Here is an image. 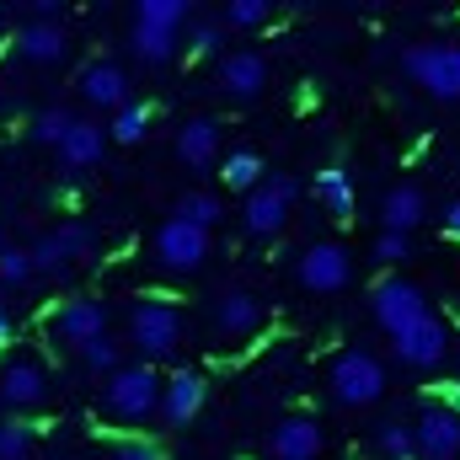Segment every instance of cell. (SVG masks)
Returning a JSON list of instances; mask_svg holds the SVG:
<instances>
[{
    "instance_id": "22",
    "label": "cell",
    "mask_w": 460,
    "mask_h": 460,
    "mask_svg": "<svg viewBox=\"0 0 460 460\" xmlns=\"http://www.w3.org/2000/svg\"><path fill=\"white\" fill-rule=\"evenodd\" d=\"M423 215H429V199H423V188H412V182H396L391 193H385V204H380V220L391 235H412V230L423 226Z\"/></svg>"
},
{
    "instance_id": "5",
    "label": "cell",
    "mask_w": 460,
    "mask_h": 460,
    "mask_svg": "<svg viewBox=\"0 0 460 460\" xmlns=\"http://www.w3.org/2000/svg\"><path fill=\"white\" fill-rule=\"evenodd\" d=\"M327 391L338 407H375L385 396V364L369 348H343L327 364Z\"/></svg>"
},
{
    "instance_id": "3",
    "label": "cell",
    "mask_w": 460,
    "mask_h": 460,
    "mask_svg": "<svg viewBox=\"0 0 460 460\" xmlns=\"http://www.w3.org/2000/svg\"><path fill=\"white\" fill-rule=\"evenodd\" d=\"M0 402L11 407V418H38L54 402V369L43 353H5L0 358Z\"/></svg>"
},
{
    "instance_id": "15",
    "label": "cell",
    "mask_w": 460,
    "mask_h": 460,
    "mask_svg": "<svg viewBox=\"0 0 460 460\" xmlns=\"http://www.w3.org/2000/svg\"><path fill=\"white\" fill-rule=\"evenodd\" d=\"M215 75H220V92L235 97V102H252V97L268 92V59L257 49H230V54H220Z\"/></svg>"
},
{
    "instance_id": "18",
    "label": "cell",
    "mask_w": 460,
    "mask_h": 460,
    "mask_svg": "<svg viewBox=\"0 0 460 460\" xmlns=\"http://www.w3.org/2000/svg\"><path fill=\"white\" fill-rule=\"evenodd\" d=\"M54 150H59V166L65 172H92L108 155V128L97 118H70V128H65V139Z\"/></svg>"
},
{
    "instance_id": "25",
    "label": "cell",
    "mask_w": 460,
    "mask_h": 460,
    "mask_svg": "<svg viewBox=\"0 0 460 460\" xmlns=\"http://www.w3.org/2000/svg\"><path fill=\"white\" fill-rule=\"evenodd\" d=\"M220 182H226L230 193H252L262 182V155L257 150H230L226 161H220Z\"/></svg>"
},
{
    "instance_id": "16",
    "label": "cell",
    "mask_w": 460,
    "mask_h": 460,
    "mask_svg": "<svg viewBox=\"0 0 460 460\" xmlns=\"http://www.w3.org/2000/svg\"><path fill=\"white\" fill-rule=\"evenodd\" d=\"M322 445L327 439H322V423L311 412H289V418H279L268 429V456L273 460H316Z\"/></svg>"
},
{
    "instance_id": "12",
    "label": "cell",
    "mask_w": 460,
    "mask_h": 460,
    "mask_svg": "<svg viewBox=\"0 0 460 460\" xmlns=\"http://www.w3.org/2000/svg\"><path fill=\"white\" fill-rule=\"evenodd\" d=\"M391 353H396L407 369H434V364H445V353H450V327L429 311L423 322H412V327H402V332L391 338Z\"/></svg>"
},
{
    "instance_id": "31",
    "label": "cell",
    "mask_w": 460,
    "mask_h": 460,
    "mask_svg": "<svg viewBox=\"0 0 460 460\" xmlns=\"http://www.w3.org/2000/svg\"><path fill=\"white\" fill-rule=\"evenodd\" d=\"M220 199L215 193H182L177 199V220H188V226H199V230H215L220 226Z\"/></svg>"
},
{
    "instance_id": "23",
    "label": "cell",
    "mask_w": 460,
    "mask_h": 460,
    "mask_svg": "<svg viewBox=\"0 0 460 460\" xmlns=\"http://www.w3.org/2000/svg\"><path fill=\"white\" fill-rule=\"evenodd\" d=\"M316 199L332 220H353V182H348L343 166H322L316 172Z\"/></svg>"
},
{
    "instance_id": "21",
    "label": "cell",
    "mask_w": 460,
    "mask_h": 460,
    "mask_svg": "<svg viewBox=\"0 0 460 460\" xmlns=\"http://www.w3.org/2000/svg\"><path fill=\"white\" fill-rule=\"evenodd\" d=\"M177 155L193 166V172H209L220 161V123L215 118H188L177 128Z\"/></svg>"
},
{
    "instance_id": "24",
    "label": "cell",
    "mask_w": 460,
    "mask_h": 460,
    "mask_svg": "<svg viewBox=\"0 0 460 460\" xmlns=\"http://www.w3.org/2000/svg\"><path fill=\"white\" fill-rule=\"evenodd\" d=\"M134 22L139 27H155V32H182L193 22V5L188 0H139L134 5Z\"/></svg>"
},
{
    "instance_id": "38",
    "label": "cell",
    "mask_w": 460,
    "mask_h": 460,
    "mask_svg": "<svg viewBox=\"0 0 460 460\" xmlns=\"http://www.w3.org/2000/svg\"><path fill=\"white\" fill-rule=\"evenodd\" d=\"M445 235L460 241V199H456V204H445Z\"/></svg>"
},
{
    "instance_id": "6",
    "label": "cell",
    "mask_w": 460,
    "mask_h": 460,
    "mask_svg": "<svg viewBox=\"0 0 460 460\" xmlns=\"http://www.w3.org/2000/svg\"><path fill=\"white\" fill-rule=\"evenodd\" d=\"M402 70L434 102H460V43H412L402 54Z\"/></svg>"
},
{
    "instance_id": "41",
    "label": "cell",
    "mask_w": 460,
    "mask_h": 460,
    "mask_svg": "<svg viewBox=\"0 0 460 460\" xmlns=\"http://www.w3.org/2000/svg\"><path fill=\"white\" fill-rule=\"evenodd\" d=\"M0 252H5V241H0Z\"/></svg>"
},
{
    "instance_id": "27",
    "label": "cell",
    "mask_w": 460,
    "mask_h": 460,
    "mask_svg": "<svg viewBox=\"0 0 460 460\" xmlns=\"http://www.w3.org/2000/svg\"><path fill=\"white\" fill-rule=\"evenodd\" d=\"M268 22H273V5L268 0H226V11H220V27L226 32H257Z\"/></svg>"
},
{
    "instance_id": "19",
    "label": "cell",
    "mask_w": 460,
    "mask_h": 460,
    "mask_svg": "<svg viewBox=\"0 0 460 460\" xmlns=\"http://www.w3.org/2000/svg\"><path fill=\"white\" fill-rule=\"evenodd\" d=\"M204 396H209V380H204L199 369H177V375H166V385H161V418H166L172 429H188V423L204 412Z\"/></svg>"
},
{
    "instance_id": "26",
    "label": "cell",
    "mask_w": 460,
    "mask_h": 460,
    "mask_svg": "<svg viewBox=\"0 0 460 460\" xmlns=\"http://www.w3.org/2000/svg\"><path fill=\"white\" fill-rule=\"evenodd\" d=\"M150 123H155V108L150 102H123L108 123V134H113V145H139L145 134H150Z\"/></svg>"
},
{
    "instance_id": "13",
    "label": "cell",
    "mask_w": 460,
    "mask_h": 460,
    "mask_svg": "<svg viewBox=\"0 0 460 460\" xmlns=\"http://www.w3.org/2000/svg\"><path fill=\"white\" fill-rule=\"evenodd\" d=\"M86 252H92V230L81 226V220H70V226L49 230V235H38V241L27 246V257H32V273H65V268H75Z\"/></svg>"
},
{
    "instance_id": "11",
    "label": "cell",
    "mask_w": 460,
    "mask_h": 460,
    "mask_svg": "<svg viewBox=\"0 0 460 460\" xmlns=\"http://www.w3.org/2000/svg\"><path fill=\"white\" fill-rule=\"evenodd\" d=\"M412 456L418 460H460V412L445 402H429L412 423Z\"/></svg>"
},
{
    "instance_id": "1",
    "label": "cell",
    "mask_w": 460,
    "mask_h": 460,
    "mask_svg": "<svg viewBox=\"0 0 460 460\" xmlns=\"http://www.w3.org/2000/svg\"><path fill=\"white\" fill-rule=\"evenodd\" d=\"M161 385H166V375L155 364H139V358L123 364L97 385V418L118 423V429H145L161 412Z\"/></svg>"
},
{
    "instance_id": "20",
    "label": "cell",
    "mask_w": 460,
    "mask_h": 460,
    "mask_svg": "<svg viewBox=\"0 0 460 460\" xmlns=\"http://www.w3.org/2000/svg\"><path fill=\"white\" fill-rule=\"evenodd\" d=\"M65 49H70L65 22H22L16 27V59H27V65H59Z\"/></svg>"
},
{
    "instance_id": "2",
    "label": "cell",
    "mask_w": 460,
    "mask_h": 460,
    "mask_svg": "<svg viewBox=\"0 0 460 460\" xmlns=\"http://www.w3.org/2000/svg\"><path fill=\"white\" fill-rule=\"evenodd\" d=\"M182 332H188V322H182V311L172 305V300H134L128 305V348L139 353V364H166L177 348H182Z\"/></svg>"
},
{
    "instance_id": "10",
    "label": "cell",
    "mask_w": 460,
    "mask_h": 460,
    "mask_svg": "<svg viewBox=\"0 0 460 460\" xmlns=\"http://www.w3.org/2000/svg\"><path fill=\"white\" fill-rule=\"evenodd\" d=\"M295 273H300V284H305L311 295H338V289L353 284V257H348L343 241H311V246L300 252Z\"/></svg>"
},
{
    "instance_id": "36",
    "label": "cell",
    "mask_w": 460,
    "mask_h": 460,
    "mask_svg": "<svg viewBox=\"0 0 460 460\" xmlns=\"http://www.w3.org/2000/svg\"><path fill=\"white\" fill-rule=\"evenodd\" d=\"M27 279H32L27 246H5V252H0V284H27Z\"/></svg>"
},
{
    "instance_id": "29",
    "label": "cell",
    "mask_w": 460,
    "mask_h": 460,
    "mask_svg": "<svg viewBox=\"0 0 460 460\" xmlns=\"http://www.w3.org/2000/svg\"><path fill=\"white\" fill-rule=\"evenodd\" d=\"M75 358H81L86 375H102V380H108L113 369H123V343H118L113 332H102V338H92V343L81 348Z\"/></svg>"
},
{
    "instance_id": "33",
    "label": "cell",
    "mask_w": 460,
    "mask_h": 460,
    "mask_svg": "<svg viewBox=\"0 0 460 460\" xmlns=\"http://www.w3.org/2000/svg\"><path fill=\"white\" fill-rule=\"evenodd\" d=\"M102 460H166V450H161L155 439H139V434H123V439H113V445L102 450Z\"/></svg>"
},
{
    "instance_id": "14",
    "label": "cell",
    "mask_w": 460,
    "mask_h": 460,
    "mask_svg": "<svg viewBox=\"0 0 460 460\" xmlns=\"http://www.w3.org/2000/svg\"><path fill=\"white\" fill-rule=\"evenodd\" d=\"M268 327V305L252 295V289H226L220 300H215V332L230 338V343H246V338H257Z\"/></svg>"
},
{
    "instance_id": "17",
    "label": "cell",
    "mask_w": 460,
    "mask_h": 460,
    "mask_svg": "<svg viewBox=\"0 0 460 460\" xmlns=\"http://www.w3.org/2000/svg\"><path fill=\"white\" fill-rule=\"evenodd\" d=\"M75 86H81V97H86L92 108H108V113H118V108L128 102V75H123V65L108 59V54L86 59L81 75H75Z\"/></svg>"
},
{
    "instance_id": "4",
    "label": "cell",
    "mask_w": 460,
    "mask_h": 460,
    "mask_svg": "<svg viewBox=\"0 0 460 460\" xmlns=\"http://www.w3.org/2000/svg\"><path fill=\"white\" fill-rule=\"evenodd\" d=\"M102 332H108V305L92 295H70V300H54L43 311V343L54 353H81Z\"/></svg>"
},
{
    "instance_id": "9",
    "label": "cell",
    "mask_w": 460,
    "mask_h": 460,
    "mask_svg": "<svg viewBox=\"0 0 460 460\" xmlns=\"http://www.w3.org/2000/svg\"><path fill=\"white\" fill-rule=\"evenodd\" d=\"M369 311H375V322L396 338L402 327H412V322H423L429 316V295L412 284V279H402V273H385L375 289H369Z\"/></svg>"
},
{
    "instance_id": "34",
    "label": "cell",
    "mask_w": 460,
    "mask_h": 460,
    "mask_svg": "<svg viewBox=\"0 0 460 460\" xmlns=\"http://www.w3.org/2000/svg\"><path fill=\"white\" fill-rule=\"evenodd\" d=\"M70 108H43V113L32 118V139H38V145H59V139H65V128H70Z\"/></svg>"
},
{
    "instance_id": "8",
    "label": "cell",
    "mask_w": 460,
    "mask_h": 460,
    "mask_svg": "<svg viewBox=\"0 0 460 460\" xmlns=\"http://www.w3.org/2000/svg\"><path fill=\"white\" fill-rule=\"evenodd\" d=\"M150 257L166 273H199L209 262V230H199V226H188V220L172 215L166 226L150 235Z\"/></svg>"
},
{
    "instance_id": "39",
    "label": "cell",
    "mask_w": 460,
    "mask_h": 460,
    "mask_svg": "<svg viewBox=\"0 0 460 460\" xmlns=\"http://www.w3.org/2000/svg\"><path fill=\"white\" fill-rule=\"evenodd\" d=\"M11 332H16V327H11V316H5V305H0V348L11 343Z\"/></svg>"
},
{
    "instance_id": "7",
    "label": "cell",
    "mask_w": 460,
    "mask_h": 460,
    "mask_svg": "<svg viewBox=\"0 0 460 460\" xmlns=\"http://www.w3.org/2000/svg\"><path fill=\"white\" fill-rule=\"evenodd\" d=\"M295 193H300L295 177H262V182L246 193V204H241V226H246V235H262V241L279 235V230L289 226Z\"/></svg>"
},
{
    "instance_id": "37",
    "label": "cell",
    "mask_w": 460,
    "mask_h": 460,
    "mask_svg": "<svg viewBox=\"0 0 460 460\" xmlns=\"http://www.w3.org/2000/svg\"><path fill=\"white\" fill-rule=\"evenodd\" d=\"M407 257H412V235H391V230H380V241H375V262L396 268V262H407Z\"/></svg>"
},
{
    "instance_id": "30",
    "label": "cell",
    "mask_w": 460,
    "mask_h": 460,
    "mask_svg": "<svg viewBox=\"0 0 460 460\" xmlns=\"http://www.w3.org/2000/svg\"><path fill=\"white\" fill-rule=\"evenodd\" d=\"M128 43H134V54L145 59V65H166L172 54H177V32H155V27H128Z\"/></svg>"
},
{
    "instance_id": "35",
    "label": "cell",
    "mask_w": 460,
    "mask_h": 460,
    "mask_svg": "<svg viewBox=\"0 0 460 460\" xmlns=\"http://www.w3.org/2000/svg\"><path fill=\"white\" fill-rule=\"evenodd\" d=\"M220 43H226V27H220V22H193V32H188V54L209 59V54H220Z\"/></svg>"
},
{
    "instance_id": "40",
    "label": "cell",
    "mask_w": 460,
    "mask_h": 460,
    "mask_svg": "<svg viewBox=\"0 0 460 460\" xmlns=\"http://www.w3.org/2000/svg\"><path fill=\"white\" fill-rule=\"evenodd\" d=\"M0 27H5V5H0Z\"/></svg>"
},
{
    "instance_id": "32",
    "label": "cell",
    "mask_w": 460,
    "mask_h": 460,
    "mask_svg": "<svg viewBox=\"0 0 460 460\" xmlns=\"http://www.w3.org/2000/svg\"><path fill=\"white\" fill-rule=\"evenodd\" d=\"M375 450L385 460H418L412 456V429H407L402 418H385V423L375 429Z\"/></svg>"
},
{
    "instance_id": "28",
    "label": "cell",
    "mask_w": 460,
    "mask_h": 460,
    "mask_svg": "<svg viewBox=\"0 0 460 460\" xmlns=\"http://www.w3.org/2000/svg\"><path fill=\"white\" fill-rule=\"evenodd\" d=\"M32 450H38V423L0 418V460H32Z\"/></svg>"
}]
</instances>
